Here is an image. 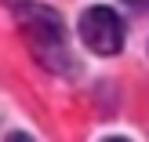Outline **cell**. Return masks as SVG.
<instances>
[{"mask_svg":"<svg viewBox=\"0 0 149 142\" xmlns=\"http://www.w3.org/2000/svg\"><path fill=\"white\" fill-rule=\"evenodd\" d=\"M18 22L26 29V40H29V51L40 58V66L55 73H69L73 69V58H69V40H65V29H62V18H58L51 7L44 4H18Z\"/></svg>","mask_w":149,"mask_h":142,"instance_id":"obj_1","label":"cell"},{"mask_svg":"<svg viewBox=\"0 0 149 142\" xmlns=\"http://www.w3.org/2000/svg\"><path fill=\"white\" fill-rule=\"evenodd\" d=\"M80 40L95 55H116L124 48V18L113 7H87L80 15Z\"/></svg>","mask_w":149,"mask_h":142,"instance_id":"obj_2","label":"cell"},{"mask_svg":"<svg viewBox=\"0 0 149 142\" xmlns=\"http://www.w3.org/2000/svg\"><path fill=\"white\" fill-rule=\"evenodd\" d=\"M124 4H131V7H138V11H149V0H124Z\"/></svg>","mask_w":149,"mask_h":142,"instance_id":"obj_3","label":"cell"},{"mask_svg":"<svg viewBox=\"0 0 149 142\" xmlns=\"http://www.w3.org/2000/svg\"><path fill=\"white\" fill-rule=\"evenodd\" d=\"M7 142H33V139H29V135H22V131H15V135L7 139Z\"/></svg>","mask_w":149,"mask_h":142,"instance_id":"obj_4","label":"cell"},{"mask_svg":"<svg viewBox=\"0 0 149 142\" xmlns=\"http://www.w3.org/2000/svg\"><path fill=\"white\" fill-rule=\"evenodd\" d=\"M106 142H127V139H106Z\"/></svg>","mask_w":149,"mask_h":142,"instance_id":"obj_5","label":"cell"}]
</instances>
